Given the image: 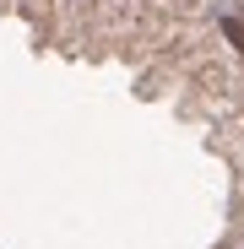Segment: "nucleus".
<instances>
[{"mask_svg": "<svg viewBox=\"0 0 244 249\" xmlns=\"http://www.w3.org/2000/svg\"><path fill=\"white\" fill-rule=\"evenodd\" d=\"M217 27H223V33H228V44H233V49H239V54H244V22H233V17H228V11H217Z\"/></svg>", "mask_w": 244, "mask_h": 249, "instance_id": "obj_1", "label": "nucleus"}]
</instances>
